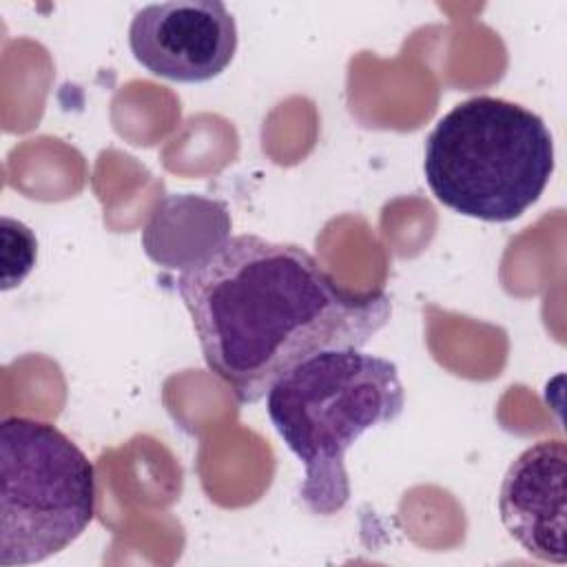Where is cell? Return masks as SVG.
Masks as SVG:
<instances>
[{
	"instance_id": "obj_1",
	"label": "cell",
	"mask_w": 567,
	"mask_h": 567,
	"mask_svg": "<svg viewBox=\"0 0 567 567\" xmlns=\"http://www.w3.org/2000/svg\"><path fill=\"white\" fill-rule=\"evenodd\" d=\"M175 288L208 370L244 405L315 354L361 350L392 315L383 290H348L301 246L259 235L224 237Z\"/></svg>"
},
{
	"instance_id": "obj_2",
	"label": "cell",
	"mask_w": 567,
	"mask_h": 567,
	"mask_svg": "<svg viewBox=\"0 0 567 567\" xmlns=\"http://www.w3.org/2000/svg\"><path fill=\"white\" fill-rule=\"evenodd\" d=\"M403 408L396 365L354 348L315 354L272 383L266 412L306 467L299 496L312 514L332 516L346 507L348 447L368 430L396 421Z\"/></svg>"
},
{
	"instance_id": "obj_3",
	"label": "cell",
	"mask_w": 567,
	"mask_h": 567,
	"mask_svg": "<svg viewBox=\"0 0 567 567\" xmlns=\"http://www.w3.org/2000/svg\"><path fill=\"white\" fill-rule=\"evenodd\" d=\"M423 173L443 206L483 221H512L547 188L554 140L534 111L474 95L430 131Z\"/></svg>"
},
{
	"instance_id": "obj_4",
	"label": "cell",
	"mask_w": 567,
	"mask_h": 567,
	"mask_svg": "<svg viewBox=\"0 0 567 567\" xmlns=\"http://www.w3.org/2000/svg\"><path fill=\"white\" fill-rule=\"evenodd\" d=\"M95 467L55 425L0 421V565L20 567L66 549L93 520Z\"/></svg>"
},
{
	"instance_id": "obj_5",
	"label": "cell",
	"mask_w": 567,
	"mask_h": 567,
	"mask_svg": "<svg viewBox=\"0 0 567 567\" xmlns=\"http://www.w3.org/2000/svg\"><path fill=\"white\" fill-rule=\"evenodd\" d=\"M133 58L153 75L199 84L226 71L237 24L219 0H168L142 7L128 27Z\"/></svg>"
},
{
	"instance_id": "obj_6",
	"label": "cell",
	"mask_w": 567,
	"mask_h": 567,
	"mask_svg": "<svg viewBox=\"0 0 567 567\" xmlns=\"http://www.w3.org/2000/svg\"><path fill=\"white\" fill-rule=\"evenodd\" d=\"M565 476L563 441H538L507 467L498 514L509 536L534 558L565 565Z\"/></svg>"
},
{
	"instance_id": "obj_7",
	"label": "cell",
	"mask_w": 567,
	"mask_h": 567,
	"mask_svg": "<svg viewBox=\"0 0 567 567\" xmlns=\"http://www.w3.org/2000/svg\"><path fill=\"white\" fill-rule=\"evenodd\" d=\"M0 264H2V290L20 286L33 270L38 257V241L31 228L11 217H2L0 228Z\"/></svg>"
}]
</instances>
